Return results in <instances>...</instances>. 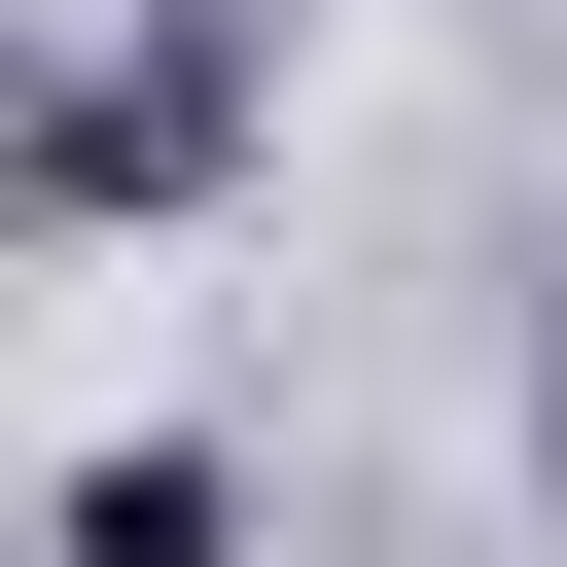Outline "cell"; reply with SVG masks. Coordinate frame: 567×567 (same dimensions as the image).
<instances>
[{"mask_svg": "<svg viewBox=\"0 0 567 567\" xmlns=\"http://www.w3.org/2000/svg\"><path fill=\"white\" fill-rule=\"evenodd\" d=\"M213 532H248L213 461H71V567H213Z\"/></svg>", "mask_w": 567, "mask_h": 567, "instance_id": "cell-1", "label": "cell"}]
</instances>
